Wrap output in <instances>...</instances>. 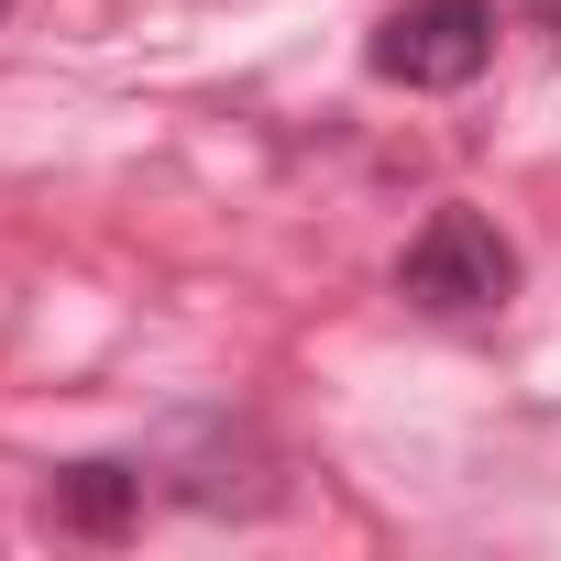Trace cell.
<instances>
[{"instance_id":"6da1fadb","label":"cell","mask_w":561,"mask_h":561,"mask_svg":"<svg viewBox=\"0 0 561 561\" xmlns=\"http://www.w3.org/2000/svg\"><path fill=\"white\" fill-rule=\"evenodd\" d=\"M397 287H408L430 320H484V309L517 298V253H506V231H495L484 209H430V231H419L408 264H397Z\"/></svg>"},{"instance_id":"7a4b0ae2","label":"cell","mask_w":561,"mask_h":561,"mask_svg":"<svg viewBox=\"0 0 561 561\" xmlns=\"http://www.w3.org/2000/svg\"><path fill=\"white\" fill-rule=\"evenodd\" d=\"M484 56H495L484 0H397L386 34H375V67L397 89H462V78H484Z\"/></svg>"},{"instance_id":"3957f363","label":"cell","mask_w":561,"mask_h":561,"mask_svg":"<svg viewBox=\"0 0 561 561\" xmlns=\"http://www.w3.org/2000/svg\"><path fill=\"white\" fill-rule=\"evenodd\" d=\"M122 506H133V473H122V462H78V473L56 484V517H67V528H122Z\"/></svg>"},{"instance_id":"277c9868","label":"cell","mask_w":561,"mask_h":561,"mask_svg":"<svg viewBox=\"0 0 561 561\" xmlns=\"http://www.w3.org/2000/svg\"><path fill=\"white\" fill-rule=\"evenodd\" d=\"M0 12H12V0H0Z\"/></svg>"}]
</instances>
